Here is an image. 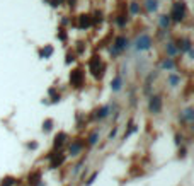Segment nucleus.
<instances>
[{"instance_id": "obj_1", "label": "nucleus", "mask_w": 194, "mask_h": 186, "mask_svg": "<svg viewBox=\"0 0 194 186\" xmlns=\"http://www.w3.org/2000/svg\"><path fill=\"white\" fill-rule=\"evenodd\" d=\"M172 19L174 21H182L184 19V16H185V7H184V4L182 2H177L175 5H174V9H172Z\"/></svg>"}, {"instance_id": "obj_2", "label": "nucleus", "mask_w": 194, "mask_h": 186, "mask_svg": "<svg viewBox=\"0 0 194 186\" xmlns=\"http://www.w3.org/2000/svg\"><path fill=\"white\" fill-rule=\"evenodd\" d=\"M70 82L75 87H82V84H83V72L82 70H73V72L70 74Z\"/></svg>"}, {"instance_id": "obj_3", "label": "nucleus", "mask_w": 194, "mask_h": 186, "mask_svg": "<svg viewBox=\"0 0 194 186\" xmlns=\"http://www.w3.org/2000/svg\"><path fill=\"white\" fill-rule=\"evenodd\" d=\"M150 44H151V39L148 34H143L136 39V48L138 50H147V48H150Z\"/></svg>"}, {"instance_id": "obj_4", "label": "nucleus", "mask_w": 194, "mask_h": 186, "mask_svg": "<svg viewBox=\"0 0 194 186\" xmlns=\"http://www.w3.org/2000/svg\"><path fill=\"white\" fill-rule=\"evenodd\" d=\"M89 67H90V72L94 75H99V68H100V58L99 56H92L90 61H89Z\"/></svg>"}, {"instance_id": "obj_5", "label": "nucleus", "mask_w": 194, "mask_h": 186, "mask_svg": "<svg viewBox=\"0 0 194 186\" xmlns=\"http://www.w3.org/2000/svg\"><path fill=\"white\" fill-rule=\"evenodd\" d=\"M160 108H162V99H160L158 96H153L150 99V111L157 114V113L160 111Z\"/></svg>"}, {"instance_id": "obj_6", "label": "nucleus", "mask_w": 194, "mask_h": 186, "mask_svg": "<svg viewBox=\"0 0 194 186\" xmlns=\"http://www.w3.org/2000/svg\"><path fill=\"white\" fill-rule=\"evenodd\" d=\"M128 46V41H126L124 36H119V38L116 39V43H114V53H117L119 50H123V48Z\"/></svg>"}, {"instance_id": "obj_7", "label": "nucleus", "mask_w": 194, "mask_h": 186, "mask_svg": "<svg viewBox=\"0 0 194 186\" xmlns=\"http://www.w3.org/2000/svg\"><path fill=\"white\" fill-rule=\"evenodd\" d=\"M90 16H80V21H78V26L80 27H89L90 26Z\"/></svg>"}, {"instance_id": "obj_8", "label": "nucleus", "mask_w": 194, "mask_h": 186, "mask_svg": "<svg viewBox=\"0 0 194 186\" xmlns=\"http://www.w3.org/2000/svg\"><path fill=\"white\" fill-rule=\"evenodd\" d=\"M179 48H181L182 51H191V41L189 39H182V41H179Z\"/></svg>"}, {"instance_id": "obj_9", "label": "nucleus", "mask_w": 194, "mask_h": 186, "mask_svg": "<svg viewBox=\"0 0 194 186\" xmlns=\"http://www.w3.org/2000/svg\"><path fill=\"white\" fill-rule=\"evenodd\" d=\"M111 87L114 89V91H119L121 89V77H116L114 80L111 82Z\"/></svg>"}, {"instance_id": "obj_10", "label": "nucleus", "mask_w": 194, "mask_h": 186, "mask_svg": "<svg viewBox=\"0 0 194 186\" xmlns=\"http://www.w3.org/2000/svg\"><path fill=\"white\" fill-rule=\"evenodd\" d=\"M168 22H170V19H168L167 16H162V17H160V27H162V29H165V27L168 26Z\"/></svg>"}, {"instance_id": "obj_11", "label": "nucleus", "mask_w": 194, "mask_h": 186, "mask_svg": "<svg viewBox=\"0 0 194 186\" xmlns=\"http://www.w3.org/2000/svg\"><path fill=\"white\" fill-rule=\"evenodd\" d=\"M147 9L148 10H155L157 9V2L155 0H147Z\"/></svg>"}, {"instance_id": "obj_12", "label": "nucleus", "mask_w": 194, "mask_h": 186, "mask_svg": "<svg viewBox=\"0 0 194 186\" xmlns=\"http://www.w3.org/2000/svg\"><path fill=\"white\" fill-rule=\"evenodd\" d=\"M51 53H53V48L51 46H46V50L43 51V56H49Z\"/></svg>"}, {"instance_id": "obj_13", "label": "nucleus", "mask_w": 194, "mask_h": 186, "mask_svg": "<svg viewBox=\"0 0 194 186\" xmlns=\"http://www.w3.org/2000/svg\"><path fill=\"white\" fill-rule=\"evenodd\" d=\"M172 67H174L172 60H165L164 61V68H172Z\"/></svg>"}, {"instance_id": "obj_14", "label": "nucleus", "mask_w": 194, "mask_h": 186, "mask_svg": "<svg viewBox=\"0 0 194 186\" xmlns=\"http://www.w3.org/2000/svg\"><path fill=\"white\" fill-rule=\"evenodd\" d=\"M129 9H131V12H133V14H136V12H138V4H136V2H133Z\"/></svg>"}, {"instance_id": "obj_15", "label": "nucleus", "mask_w": 194, "mask_h": 186, "mask_svg": "<svg viewBox=\"0 0 194 186\" xmlns=\"http://www.w3.org/2000/svg\"><path fill=\"white\" fill-rule=\"evenodd\" d=\"M106 114H107V108H102L99 113H97V116H100V118H104Z\"/></svg>"}, {"instance_id": "obj_16", "label": "nucleus", "mask_w": 194, "mask_h": 186, "mask_svg": "<svg viewBox=\"0 0 194 186\" xmlns=\"http://www.w3.org/2000/svg\"><path fill=\"white\" fill-rule=\"evenodd\" d=\"M10 184H14V179H12V177L5 179V183H2V186H10Z\"/></svg>"}, {"instance_id": "obj_17", "label": "nucleus", "mask_w": 194, "mask_h": 186, "mask_svg": "<svg viewBox=\"0 0 194 186\" xmlns=\"http://www.w3.org/2000/svg\"><path fill=\"white\" fill-rule=\"evenodd\" d=\"M177 82H179V77H175V75H172V77H170V84H174V86H175Z\"/></svg>"}, {"instance_id": "obj_18", "label": "nucleus", "mask_w": 194, "mask_h": 186, "mask_svg": "<svg viewBox=\"0 0 194 186\" xmlns=\"http://www.w3.org/2000/svg\"><path fill=\"white\" fill-rule=\"evenodd\" d=\"M185 116H187V120H192V111L187 109V111H185Z\"/></svg>"}, {"instance_id": "obj_19", "label": "nucleus", "mask_w": 194, "mask_h": 186, "mask_svg": "<svg viewBox=\"0 0 194 186\" xmlns=\"http://www.w3.org/2000/svg\"><path fill=\"white\" fill-rule=\"evenodd\" d=\"M168 53H175V48L172 46V43L168 44Z\"/></svg>"}, {"instance_id": "obj_20", "label": "nucleus", "mask_w": 194, "mask_h": 186, "mask_svg": "<svg viewBox=\"0 0 194 186\" xmlns=\"http://www.w3.org/2000/svg\"><path fill=\"white\" fill-rule=\"evenodd\" d=\"M49 92H51V94H55V91H53V89ZM53 101H60V96H53Z\"/></svg>"}, {"instance_id": "obj_21", "label": "nucleus", "mask_w": 194, "mask_h": 186, "mask_svg": "<svg viewBox=\"0 0 194 186\" xmlns=\"http://www.w3.org/2000/svg\"><path fill=\"white\" fill-rule=\"evenodd\" d=\"M44 128H46V130H49V128H51V120L46 121V126H44Z\"/></svg>"}]
</instances>
